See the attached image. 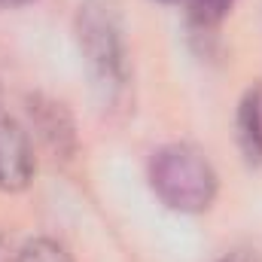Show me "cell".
Listing matches in <instances>:
<instances>
[{
  "label": "cell",
  "mask_w": 262,
  "mask_h": 262,
  "mask_svg": "<svg viewBox=\"0 0 262 262\" xmlns=\"http://www.w3.org/2000/svg\"><path fill=\"white\" fill-rule=\"evenodd\" d=\"M149 183L168 207L201 213L216 198V171L207 156L189 143H168L149 159Z\"/></svg>",
  "instance_id": "1"
},
{
  "label": "cell",
  "mask_w": 262,
  "mask_h": 262,
  "mask_svg": "<svg viewBox=\"0 0 262 262\" xmlns=\"http://www.w3.org/2000/svg\"><path fill=\"white\" fill-rule=\"evenodd\" d=\"M76 40L89 67L98 73L104 85L119 89L128 76L125 37L119 25V12L107 0H85L76 12Z\"/></svg>",
  "instance_id": "2"
},
{
  "label": "cell",
  "mask_w": 262,
  "mask_h": 262,
  "mask_svg": "<svg viewBox=\"0 0 262 262\" xmlns=\"http://www.w3.org/2000/svg\"><path fill=\"white\" fill-rule=\"evenodd\" d=\"M34 174V149L31 137L12 116L0 113V189L15 192L25 189Z\"/></svg>",
  "instance_id": "3"
},
{
  "label": "cell",
  "mask_w": 262,
  "mask_h": 262,
  "mask_svg": "<svg viewBox=\"0 0 262 262\" xmlns=\"http://www.w3.org/2000/svg\"><path fill=\"white\" fill-rule=\"evenodd\" d=\"M238 140L250 162H262V85H253L238 107Z\"/></svg>",
  "instance_id": "4"
},
{
  "label": "cell",
  "mask_w": 262,
  "mask_h": 262,
  "mask_svg": "<svg viewBox=\"0 0 262 262\" xmlns=\"http://www.w3.org/2000/svg\"><path fill=\"white\" fill-rule=\"evenodd\" d=\"M34 113H37V125L43 128L46 143H49L55 152L67 156V152H70V143H73V128H70V122H67L64 110H61L58 104H40V101H37Z\"/></svg>",
  "instance_id": "5"
},
{
  "label": "cell",
  "mask_w": 262,
  "mask_h": 262,
  "mask_svg": "<svg viewBox=\"0 0 262 262\" xmlns=\"http://www.w3.org/2000/svg\"><path fill=\"white\" fill-rule=\"evenodd\" d=\"M0 262H70V256H67V250L58 241H52V238H34V241H28L18 250L3 247L0 250Z\"/></svg>",
  "instance_id": "6"
},
{
  "label": "cell",
  "mask_w": 262,
  "mask_h": 262,
  "mask_svg": "<svg viewBox=\"0 0 262 262\" xmlns=\"http://www.w3.org/2000/svg\"><path fill=\"white\" fill-rule=\"evenodd\" d=\"M183 6H186L189 18L198 28H213V25H220L229 15L235 0H183Z\"/></svg>",
  "instance_id": "7"
},
{
  "label": "cell",
  "mask_w": 262,
  "mask_h": 262,
  "mask_svg": "<svg viewBox=\"0 0 262 262\" xmlns=\"http://www.w3.org/2000/svg\"><path fill=\"white\" fill-rule=\"evenodd\" d=\"M216 262H262V253L256 247H235L226 256H220Z\"/></svg>",
  "instance_id": "8"
},
{
  "label": "cell",
  "mask_w": 262,
  "mask_h": 262,
  "mask_svg": "<svg viewBox=\"0 0 262 262\" xmlns=\"http://www.w3.org/2000/svg\"><path fill=\"white\" fill-rule=\"evenodd\" d=\"M28 3H34V0H0L3 9H15V6H28Z\"/></svg>",
  "instance_id": "9"
}]
</instances>
